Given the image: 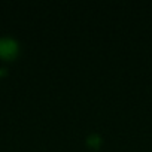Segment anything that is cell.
<instances>
[{"instance_id": "1", "label": "cell", "mask_w": 152, "mask_h": 152, "mask_svg": "<svg viewBox=\"0 0 152 152\" xmlns=\"http://www.w3.org/2000/svg\"><path fill=\"white\" fill-rule=\"evenodd\" d=\"M18 54V42L9 36L0 37V57L5 60H14Z\"/></svg>"}, {"instance_id": "2", "label": "cell", "mask_w": 152, "mask_h": 152, "mask_svg": "<svg viewBox=\"0 0 152 152\" xmlns=\"http://www.w3.org/2000/svg\"><path fill=\"white\" fill-rule=\"evenodd\" d=\"M3 72H5V70H0V73H3Z\"/></svg>"}]
</instances>
